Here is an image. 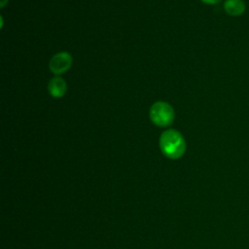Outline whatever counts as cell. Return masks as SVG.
<instances>
[{"label": "cell", "mask_w": 249, "mask_h": 249, "mask_svg": "<svg viewBox=\"0 0 249 249\" xmlns=\"http://www.w3.org/2000/svg\"><path fill=\"white\" fill-rule=\"evenodd\" d=\"M160 148L162 154L172 160L181 158L186 151V142L176 129H166L160 137Z\"/></svg>", "instance_id": "obj_1"}, {"label": "cell", "mask_w": 249, "mask_h": 249, "mask_svg": "<svg viewBox=\"0 0 249 249\" xmlns=\"http://www.w3.org/2000/svg\"><path fill=\"white\" fill-rule=\"evenodd\" d=\"M150 119L158 126L166 127L172 124L175 117L173 107L164 101H157L150 108Z\"/></svg>", "instance_id": "obj_2"}, {"label": "cell", "mask_w": 249, "mask_h": 249, "mask_svg": "<svg viewBox=\"0 0 249 249\" xmlns=\"http://www.w3.org/2000/svg\"><path fill=\"white\" fill-rule=\"evenodd\" d=\"M72 55L67 52H60L54 54L49 63L50 70L54 75H60L70 69L72 65Z\"/></svg>", "instance_id": "obj_3"}, {"label": "cell", "mask_w": 249, "mask_h": 249, "mask_svg": "<svg viewBox=\"0 0 249 249\" xmlns=\"http://www.w3.org/2000/svg\"><path fill=\"white\" fill-rule=\"evenodd\" d=\"M49 93L54 98L62 97L67 90V84L61 77H53L48 85Z\"/></svg>", "instance_id": "obj_4"}, {"label": "cell", "mask_w": 249, "mask_h": 249, "mask_svg": "<svg viewBox=\"0 0 249 249\" xmlns=\"http://www.w3.org/2000/svg\"><path fill=\"white\" fill-rule=\"evenodd\" d=\"M224 9L231 16H239L245 10V5L242 0H226Z\"/></svg>", "instance_id": "obj_5"}, {"label": "cell", "mask_w": 249, "mask_h": 249, "mask_svg": "<svg viewBox=\"0 0 249 249\" xmlns=\"http://www.w3.org/2000/svg\"><path fill=\"white\" fill-rule=\"evenodd\" d=\"M201 2L205 3V4H210V5H213V4H217L219 3L221 0H200Z\"/></svg>", "instance_id": "obj_6"}]
</instances>
